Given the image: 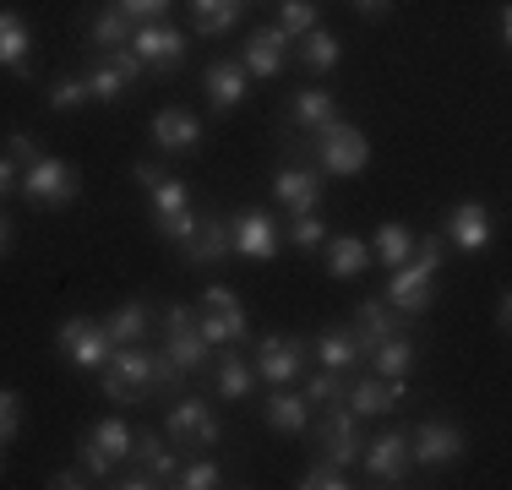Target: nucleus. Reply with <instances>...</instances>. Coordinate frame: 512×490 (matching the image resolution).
I'll use <instances>...</instances> for the list:
<instances>
[{"label": "nucleus", "instance_id": "nucleus-5", "mask_svg": "<svg viewBox=\"0 0 512 490\" xmlns=\"http://www.w3.org/2000/svg\"><path fill=\"white\" fill-rule=\"evenodd\" d=\"M311 137H316V164H322L327 175H365V164H371L365 131H355L349 120H333V126L311 131Z\"/></svg>", "mask_w": 512, "mask_h": 490}, {"label": "nucleus", "instance_id": "nucleus-50", "mask_svg": "<svg viewBox=\"0 0 512 490\" xmlns=\"http://www.w3.org/2000/svg\"><path fill=\"white\" fill-rule=\"evenodd\" d=\"M17 186H22V164H17V158L0 153V196H11Z\"/></svg>", "mask_w": 512, "mask_h": 490}, {"label": "nucleus", "instance_id": "nucleus-19", "mask_svg": "<svg viewBox=\"0 0 512 490\" xmlns=\"http://www.w3.org/2000/svg\"><path fill=\"white\" fill-rule=\"evenodd\" d=\"M153 147L158 153H197L202 147V120L191 109H158L153 115Z\"/></svg>", "mask_w": 512, "mask_h": 490}, {"label": "nucleus", "instance_id": "nucleus-8", "mask_svg": "<svg viewBox=\"0 0 512 490\" xmlns=\"http://www.w3.org/2000/svg\"><path fill=\"white\" fill-rule=\"evenodd\" d=\"M164 354H169V360H175L186 376L207 365L213 343L202 338V322H197V311H191V305H169V311H164Z\"/></svg>", "mask_w": 512, "mask_h": 490}, {"label": "nucleus", "instance_id": "nucleus-24", "mask_svg": "<svg viewBox=\"0 0 512 490\" xmlns=\"http://www.w3.org/2000/svg\"><path fill=\"white\" fill-rule=\"evenodd\" d=\"M131 463L148 469L158 485H175V474H180V452H169L158 431H131Z\"/></svg>", "mask_w": 512, "mask_h": 490}, {"label": "nucleus", "instance_id": "nucleus-35", "mask_svg": "<svg viewBox=\"0 0 512 490\" xmlns=\"http://www.w3.org/2000/svg\"><path fill=\"white\" fill-rule=\"evenodd\" d=\"M88 44L99 49V55H109V49H126L131 44V17L120 6H104L99 17L88 22Z\"/></svg>", "mask_w": 512, "mask_h": 490}, {"label": "nucleus", "instance_id": "nucleus-15", "mask_svg": "<svg viewBox=\"0 0 512 490\" xmlns=\"http://www.w3.org/2000/svg\"><path fill=\"white\" fill-rule=\"evenodd\" d=\"M164 425H169V436H175V452H180V447L207 452L218 436H224V431H218V414L207 409L202 398H180L175 409H169V420H164Z\"/></svg>", "mask_w": 512, "mask_h": 490}, {"label": "nucleus", "instance_id": "nucleus-44", "mask_svg": "<svg viewBox=\"0 0 512 490\" xmlns=\"http://www.w3.org/2000/svg\"><path fill=\"white\" fill-rule=\"evenodd\" d=\"M289 240L300 251H316V245H327V224L316 213H289Z\"/></svg>", "mask_w": 512, "mask_h": 490}, {"label": "nucleus", "instance_id": "nucleus-1", "mask_svg": "<svg viewBox=\"0 0 512 490\" xmlns=\"http://www.w3.org/2000/svg\"><path fill=\"white\" fill-rule=\"evenodd\" d=\"M186 371H180L169 354H148V343H131V349H109V360L99 365V387L104 398L115 403H142L164 387H180Z\"/></svg>", "mask_w": 512, "mask_h": 490}, {"label": "nucleus", "instance_id": "nucleus-13", "mask_svg": "<svg viewBox=\"0 0 512 490\" xmlns=\"http://www.w3.org/2000/svg\"><path fill=\"white\" fill-rule=\"evenodd\" d=\"M463 452H469V436L458 431L453 420H425L409 431V458L425 463V469H447V463H458Z\"/></svg>", "mask_w": 512, "mask_h": 490}, {"label": "nucleus", "instance_id": "nucleus-49", "mask_svg": "<svg viewBox=\"0 0 512 490\" xmlns=\"http://www.w3.org/2000/svg\"><path fill=\"white\" fill-rule=\"evenodd\" d=\"M39 153H44V147L33 142L28 131H11V142H6V158H17V164L28 169V164H33V158H39Z\"/></svg>", "mask_w": 512, "mask_h": 490}, {"label": "nucleus", "instance_id": "nucleus-14", "mask_svg": "<svg viewBox=\"0 0 512 490\" xmlns=\"http://www.w3.org/2000/svg\"><path fill=\"white\" fill-rule=\"evenodd\" d=\"M360 463H365V474H371L376 485H404L409 480V431H382V436H371V447L360 452Z\"/></svg>", "mask_w": 512, "mask_h": 490}, {"label": "nucleus", "instance_id": "nucleus-37", "mask_svg": "<svg viewBox=\"0 0 512 490\" xmlns=\"http://www.w3.org/2000/svg\"><path fill=\"white\" fill-rule=\"evenodd\" d=\"M300 44V60H306V71H316V77H327V71L338 66V39L327 28H311L306 39H295Z\"/></svg>", "mask_w": 512, "mask_h": 490}, {"label": "nucleus", "instance_id": "nucleus-32", "mask_svg": "<svg viewBox=\"0 0 512 490\" xmlns=\"http://www.w3.org/2000/svg\"><path fill=\"white\" fill-rule=\"evenodd\" d=\"M148 305L142 300H126L120 305L115 316H104V333H109V343H115V349H131V343H148Z\"/></svg>", "mask_w": 512, "mask_h": 490}, {"label": "nucleus", "instance_id": "nucleus-53", "mask_svg": "<svg viewBox=\"0 0 512 490\" xmlns=\"http://www.w3.org/2000/svg\"><path fill=\"white\" fill-rule=\"evenodd\" d=\"M50 485H55V490H77V485H88V474H82V469H60Z\"/></svg>", "mask_w": 512, "mask_h": 490}, {"label": "nucleus", "instance_id": "nucleus-7", "mask_svg": "<svg viewBox=\"0 0 512 490\" xmlns=\"http://www.w3.org/2000/svg\"><path fill=\"white\" fill-rule=\"evenodd\" d=\"M278 218L262 213V207H240L235 218H229V251L246 256V262H278Z\"/></svg>", "mask_w": 512, "mask_h": 490}, {"label": "nucleus", "instance_id": "nucleus-20", "mask_svg": "<svg viewBox=\"0 0 512 490\" xmlns=\"http://www.w3.org/2000/svg\"><path fill=\"white\" fill-rule=\"evenodd\" d=\"M447 240H453L458 251L480 256L485 245H491V213H485V202H453V213H447Z\"/></svg>", "mask_w": 512, "mask_h": 490}, {"label": "nucleus", "instance_id": "nucleus-2", "mask_svg": "<svg viewBox=\"0 0 512 490\" xmlns=\"http://www.w3.org/2000/svg\"><path fill=\"white\" fill-rule=\"evenodd\" d=\"M436 267H442V240L436 235H414V251L409 262H398L387 273V294L382 300L404 316H420L431 305V289H436Z\"/></svg>", "mask_w": 512, "mask_h": 490}, {"label": "nucleus", "instance_id": "nucleus-28", "mask_svg": "<svg viewBox=\"0 0 512 490\" xmlns=\"http://www.w3.org/2000/svg\"><path fill=\"white\" fill-rule=\"evenodd\" d=\"M393 333H404L393 305H387V300H360V311H355V343H360V349L371 354L376 343L393 338Z\"/></svg>", "mask_w": 512, "mask_h": 490}, {"label": "nucleus", "instance_id": "nucleus-51", "mask_svg": "<svg viewBox=\"0 0 512 490\" xmlns=\"http://www.w3.org/2000/svg\"><path fill=\"white\" fill-rule=\"evenodd\" d=\"M115 485H120V490H148V485H158V480H153V474H148V469H137V463H131V469H126V474H120V480H115Z\"/></svg>", "mask_w": 512, "mask_h": 490}, {"label": "nucleus", "instance_id": "nucleus-54", "mask_svg": "<svg viewBox=\"0 0 512 490\" xmlns=\"http://www.w3.org/2000/svg\"><path fill=\"white\" fill-rule=\"evenodd\" d=\"M496 327H502V333H507V327H512V294H507V289L496 294Z\"/></svg>", "mask_w": 512, "mask_h": 490}, {"label": "nucleus", "instance_id": "nucleus-33", "mask_svg": "<svg viewBox=\"0 0 512 490\" xmlns=\"http://www.w3.org/2000/svg\"><path fill=\"white\" fill-rule=\"evenodd\" d=\"M322 251H327V273H333V278H360L365 267H371V245H365V240H355V235H338V240H327Z\"/></svg>", "mask_w": 512, "mask_h": 490}, {"label": "nucleus", "instance_id": "nucleus-31", "mask_svg": "<svg viewBox=\"0 0 512 490\" xmlns=\"http://www.w3.org/2000/svg\"><path fill=\"white\" fill-rule=\"evenodd\" d=\"M311 349H316V360L333 365V371H355V365L365 360V349L355 343V327H322Z\"/></svg>", "mask_w": 512, "mask_h": 490}, {"label": "nucleus", "instance_id": "nucleus-56", "mask_svg": "<svg viewBox=\"0 0 512 490\" xmlns=\"http://www.w3.org/2000/svg\"><path fill=\"white\" fill-rule=\"evenodd\" d=\"M11 245V224H6V213H0V251Z\"/></svg>", "mask_w": 512, "mask_h": 490}, {"label": "nucleus", "instance_id": "nucleus-23", "mask_svg": "<svg viewBox=\"0 0 512 490\" xmlns=\"http://www.w3.org/2000/svg\"><path fill=\"white\" fill-rule=\"evenodd\" d=\"M180 251H186V262H191V267L224 262V256H229V224H224V218H213V213H202V218H197V229H191V235L180 240Z\"/></svg>", "mask_w": 512, "mask_h": 490}, {"label": "nucleus", "instance_id": "nucleus-55", "mask_svg": "<svg viewBox=\"0 0 512 490\" xmlns=\"http://www.w3.org/2000/svg\"><path fill=\"white\" fill-rule=\"evenodd\" d=\"M496 39H502V44L512 39V11H496Z\"/></svg>", "mask_w": 512, "mask_h": 490}, {"label": "nucleus", "instance_id": "nucleus-21", "mask_svg": "<svg viewBox=\"0 0 512 490\" xmlns=\"http://www.w3.org/2000/svg\"><path fill=\"white\" fill-rule=\"evenodd\" d=\"M28 55H33V33H28V22H22V11H0V71L28 82L33 77Z\"/></svg>", "mask_w": 512, "mask_h": 490}, {"label": "nucleus", "instance_id": "nucleus-38", "mask_svg": "<svg viewBox=\"0 0 512 490\" xmlns=\"http://www.w3.org/2000/svg\"><path fill=\"white\" fill-rule=\"evenodd\" d=\"M88 436L99 441V447H104L115 463H120V458H131V425L120 420V414H104L99 425H88Z\"/></svg>", "mask_w": 512, "mask_h": 490}, {"label": "nucleus", "instance_id": "nucleus-4", "mask_svg": "<svg viewBox=\"0 0 512 490\" xmlns=\"http://www.w3.org/2000/svg\"><path fill=\"white\" fill-rule=\"evenodd\" d=\"M202 338L213 343V349H224V343H246L251 338V322H246V305H240V294L229 284H207L202 289Z\"/></svg>", "mask_w": 512, "mask_h": 490}, {"label": "nucleus", "instance_id": "nucleus-9", "mask_svg": "<svg viewBox=\"0 0 512 490\" xmlns=\"http://www.w3.org/2000/svg\"><path fill=\"white\" fill-rule=\"evenodd\" d=\"M131 55L142 60V66L148 71H158V77H164V71H175L180 66V55H186V33L175 28V22H137V28H131Z\"/></svg>", "mask_w": 512, "mask_h": 490}, {"label": "nucleus", "instance_id": "nucleus-17", "mask_svg": "<svg viewBox=\"0 0 512 490\" xmlns=\"http://www.w3.org/2000/svg\"><path fill=\"white\" fill-rule=\"evenodd\" d=\"M273 196L284 213H316L322 207V175L311 164H284L273 175Z\"/></svg>", "mask_w": 512, "mask_h": 490}, {"label": "nucleus", "instance_id": "nucleus-10", "mask_svg": "<svg viewBox=\"0 0 512 490\" xmlns=\"http://www.w3.org/2000/svg\"><path fill=\"white\" fill-rule=\"evenodd\" d=\"M153 196V224H158V235H164V240H186L191 235V229H197V207H191V186H186V180H175V175H169V180H158V186L148 191Z\"/></svg>", "mask_w": 512, "mask_h": 490}, {"label": "nucleus", "instance_id": "nucleus-48", "mask_svg": "<svg viewBox=\"0 0 512 490\" xmlns=\"http://www.w3.org/2000/svg\"><path fill=\"white\" fill-rule=\"evenodd\" d=\"M131 180H137L142 191H153L158 180H169V169L158 164V158H131Z\"/></svg>", "mask_w": 512, "mask_h": 490}, {"label": "nucleus", "instance_id": "nucleus-27", "mask_svg": "<svg viewBox=\"0 0 512 490\" xmlns=\"http://www.w3.org/2000/svg\"><path fill=\"white\" fill-rule=\"evenodd\" d=\"M262 414H267V425H273L278 436H306L311 431V403L300 398V392H289V387H278Z\"/></svg>", "mask_w": 512, "mask_h": 490}, {"label": "nucleus", "instance_id": "nucleus-39", "mask_svg": "<svg viewBox=\"0 0 512 490\" xmlns=\"http://www.w3.org/2000/svg\"><path fill=\"white\" fill-rule=\"evenodd\" d=\"M311 28H316V6H311V0H284V6H278V33H284L289 44L306 39Z\"/></svg>", "mask_w": 512, "mask_h": 490}, {"label": "nucleus", "instance_id": "nucleus-30", "mask_svg": "<svg viewBox=\"0 0 512 490\" xmlns=\"http://www.w3.org/2000/svg\"><path fill=\"white\" fill-rule=\"evenodd\" d=\"M213 387L224 392V398H246V392L256 387V365H251L246 354L235 349V343H224V349H218V365H213Z\"/></svg>", "mask_w": 512, "mask_h": 490}, {"label": "nucleus", "instance_id": "nucleus-46", "mask_svg": "<svg viewBox=\"0 0 512 490\" xmlns=\"http://www.w3.org/2000/svg\"><path fill=\"white\" fill-rule=\"evenodd\" d=\"M17 431H22V398L11 387H0V452L17 441Z\"/></svg>", "mask_w": 512, "mask_h": 490}, {"label": "nucleus", "instance_id": "nucleus-41", "mask_svg": "<svg viewBox=\"0 0 512 490\" xmlns=\"http://www.w3.org/2000/svg\"><path fill=\"white\" fill-rule=\"evenodd\" d=\"M344 392H349V376L333 371V365H322L316 376H306V403H322L327 409V403H338Z\"/></svg>", "mask_w": 512, "mask_h": 490}, {"label": "nucleus", "instance_id": "nucleus-25", "mask_svg": "<svg viewBox=\"0 0 512 490\" xmlns=\"http://www.w3.org/2000/svg\"><path fill=\"white\" fill-rule=\"evenodd\" d=\"M284 49H289V39L278 28H256L251 39H246V55H240V66H246V77H278L284 71Z\"/></svg>", "mask_w": 512, "mask_h": 490}, {"label": "nucleus", "instance_id": "nucleus-26", "mask_svg": "<svg viewBox=\"0 0 512 490\" xmlns=\"http://www.w3.org/2000/svg\"><path fill=\"white\" fill-rule=\"evenodd\" d=\"M333 120H338V98L327 88H300L295 98H289V126L322 131V126H333Z\"/></svg>", "mask_w": 512, "mask_h": 490}, {"label": "nucleus", "instance_id": "nucleus-40", "mask_svg": "<svg viewBox=\"0 0 512 490\" xmlns=\"http://www.w3.org/2000/svg\"><path fill=\"white\" fill-rule=\"evenodd\" d=\"M175 485L180 490H213V485H224V469H218L213 458H180Z\"/></svg>", "mask_w": 512, "mask_h": 490}, {"label": "nucleus", "instance_id": "nucleus-3", "mask_svg": "<svg viewBox=\"0 0 512 490\" xmlns=\"http://www.w3.org/2000/svg\"><path fill=\"white\" fill-rule=\"evenodd\" d=\"M22 196H28V207H71L77 202V191H82V175L66 164V158H50V153H39L28 169H22Z\"/></svg>", "mask_w": 512, "mask_h": 490}, {"label": "nucleus", "instance_id": "nucleus-52", "mask_svg": "<svg viewBox=\"0 0 512 490\" xmlns=\"http://www.w3.org/2000/svg\"><path fill=\"white\" fill-rule=\"evenodd\" d=\"M393 6H398V0H355V11H360V17H387Z\"/></svg>", "mask_w": 512, "mask_h": 490}, {"label": "nucleus", "instance_id": "nucleus-22", "mask_svg": "<svg viewBox=\"0 0 512 490\" xmlns=\"http://www.w3.org/2000/svg\"><path fill=\"white\" fill-rule=\"evenodd\" d=\"M404 392H409L404 376H398V382H387V376H360L344 398H349V409H355L360 420H371V414H393L398 403H404Z\"/></svg>", "mask_w": 512, "mask_h": 490}, {"label": "nucleus", "instance_id": "nucleus-16", "mask_svg": "<svg viewBox=\"0 0 512 490\" xmlns=\"http://www.w3.org/2000/svg\"><path fill=\"white\" fill-rule=\"evenodd\" d=\"M142 71H148V66H142L131 49H109V55H99V66L88 71V98H93V104H115V98L142 77Z\"/></svg>", "mask_w": 512, "mask_h": 490}, {"label": "nucleus", "instance_id": "nucleus-29", "mask_svg": "<svg viewBox=\"0 0 512 490\" xmlns=\"http://www.w3.org/2000/svg\"><path fill=\"white\" fill-rule=\"evenodd\" d=\"M186 6H191V28L207 33V39H224V33L246 17L251 0H186Z\"/></svg>", "mask_w": 512, "mask_h": 490}, {"label": "nucleus", "instance_id": "nucleus-45", "mask_svg": "<svg viewBox=\"0 0 512 490\" xmlns=\"http://www.w3.org/2000/svg\"><path fill=\"white\" fill-rule=\"evenodd\" d=\"M77 463L93 474V480H109V474H115V458H109V452H104L88 431H82V441H77Z\"/></svg>", "mask_w": 512, "mask_h": 490}, {"label": "nucleus", "instance_id": "nucleus-6", "mask_svg": "<svg viewBox=\"0 0 512 490\" xmlns=\"http://www.w3.org/2000/svg\"><path fill=\"white\" fill-rule=\"evenodd\" d=\"M316 441H322V458H333L338 469H355L360 452H365V436H360V414L349 409L344 398L327 403V414L316 420Z\"/></svg>", "mask_w": 512, "mask_h": 490}, {"label": "nucleus", "instance_id": "nucleus-57", "mask_svg": "<svg viewBox=\"0 0 512 490\" xmlns=\"http://www.w3.org/2000/svg\"><path fill=\"white\" fill-rule=\"evenodd\" d=\"M0 480H6V452H0Z\"/></svg>", "mask_w": 512, "mask_h": 490}, {"label": "nucleus", "instance_id": "nucleus-36", "mask_svg": "<svg viewBox=\"0 0 512 490\" xmlns=\"http://www.w3.org/2000/svg\"><path fill=\"white\" fill-rule=\"evenodd\" d=\"M365 245H371V262H382L387 273H393L398 262H409V251H414V235H409L404 224H382L371 240H365Z\"/></svg>", "mask_w": 512, "mask_h": 490}, {"label": "nucleus", "instance_id": "nucleus-12", "mask_svg": "<svg viewBox=\"0 0 512 490\" xmlns=\"http://www.w3.org/2000/svg\"><path fill=\"white\" fill-rule=\"evenodd\" d=\"M251 365H256V376H262L267 387H295V376L306 371V343L289 338V333H267L262 343H256Z\"/></svg>", "mask_w": 512, "mask_h": 490}, {"label": "nucleus", "instance_id": "nucleus-43", "mask_svg": "<svg viewBox=\"0 0 512 490\" xmlns=\"http://www.w3.org/2000/svg\"><path fill=\"white\" fill-rule=\"evenodd\" d=\"M44 104H50L55 115H71V109H82V104H88V77H60V82H50Z\"/></svg>", "mask_w": 512, "mask_h": 490}, {"label": "nucleus", "instance_id": "nucleus-34", "mask_svg": "<svg viewBox=\"0 0 512 490\" xmlns=\"http://www.w3.org/2000/svg\"><path fill=\"white\" fill-rule=\"evenodd\" d=\"M371 365H376V376H387V382L409 376V371H414V338H409V333L382 338V343L371 349Z\"/></svg>", "mask_w": 512, "mask_h": 490}, {"label": "nucleus", "instance_id": "nucleus-42", "mask_svg": "<svg viewBox=\"0 0 512 490\" xmlns=\"http://www.w3.org/2000/svg\"><path fill=\"white\" fill-rule=\"evenodd\" d=\"M295 485H300V490H344V485H349V469H338L333 458H316V463H306V469H300Z\"/></svg>", "mask_w": 512, "mask_h": 490}, {"label": "nucleus", "instance_id": "nucleus-47", "mask_svg": "<svg viewBox=\"0 0 512 490\" xmlns=\"http://www.w3.org/2000/svg\"><path fill=\"white\" fill-rule=\"evenodd\" d=\"M109 6H120L131 22H158L169 6H175V0H109Z\"/></svg>", "mask_w": 512, "mask_h": 490}, {"label": "nucleus", "instance_id": "nucleus-11", "mask_svg": "<svg viewBox=\"0 0 512 490\" xmlns=\"http://www.w3.org/2000/svg\"><path fill=\"white\" fill-rule=\"evenodd\" d=\"M55 343H60V354H66L77 371H99V365L109 360V349H115L109 333H104V322H93V316H66Z\"/></svg>", "mask_w": 512, "mask_h": 490}, {"label": "nucleus", "instance_id": "nucleus-18", "mask_svg": "<svg viewBox=\"0 0 512 490\" xmlns=\"http://www.w3.org/2000/svg\"><path fill=\"white\" fill-rule=\"evenodd\" d=\"M202 82H207V104H213L218 115H235V109L246 104V93H251V77H246L240 60H213Z\"/></svg>", "mask_w": 512, "mask_h": 490}]
</instances>
